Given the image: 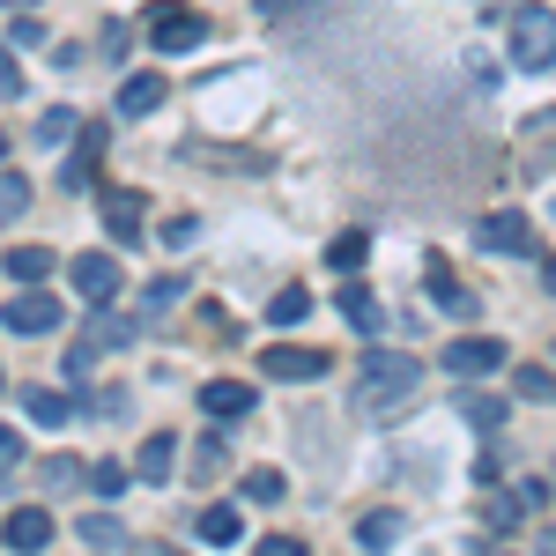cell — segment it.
Wrapping results in <instances>:
<instances>
[{
	"mask_svg": "<svg viewBox=\"0 0 556 556\" xmlns=\"http://www.w3.org/2000/svg\"><path fill=\"white\" fill-rule=\"evenodd\" d=\"M0 542H8V549H52V513H45V505H15V513L0 519Z\"/></svg>",
	"mask_w": 556,
	"mask_h": 556,
	"instance_id": "9",
	"label": "cell"
},
{
	"mask_svg": "<svg viewBox=\"0 0 556 556\" xmlns=\"http://www.w3.org/2000/svg\"><path fill=\"white\" fill-rule=\"evenodd\" d=\"M304 312H312V298H304L298 282H290V290H282V298H275V304H267V319H275V327H298Z\"/></svg>",
	"mask_w": 556,
	"mask_h": 556,
	"instance_id": "31",
	"label": "cell"
},
{
	"mask_svg": "<svg viewBox=\"0 0 556 556\" xmlns=\"http://www.w3.org/2000/svg\"><path fill=\"white\" fill-rule=\"evenodd\" d=\"M164 104V75H127L119 83V119H149Z\"/></svg>",
	"mask_w": 556,
	"mask_h": 556,
	"instance_id": "13",
	"label": "cell"
},
{
	"mask_svg": "<svg viewBox=\"0 0 556 556\" xmlns=\"http://www.w3.org/2000/svg\"><path fill=\"white\" fill-rule=\"evenodd\" d=\"M141 223H149V201H141L134 186H112V193H104V230H112L119 245H134V238H141Z\"/></svg>",
	"mask_w": 556,
	"mask_h": 556,
	"instance_id": "10",
	"label": "cell"
},
{
	"mask_svg": "<svg viewBox=\"0 0 556 556\" xmlns=\"http://www.w3.org/2000/svg\"><path fill=\"white\" fill-rule=\"evenodd\" d=\"M193 534H201V542H215V549H230V542L245 534V519H238V505H208V513L193 519Z\"/></svg>",
	"mask_w": 556,
	"mask_h": 556,
	"instance_id": "14",
	"label": "cell"
},
{
	"mask_svg": "<svg viewBox=\"0 0 556 556\" xmlns=\"http://www.w3.org/2000/svg\"><path fill=\"white\" fill-rule=\"evenodd\" d=\"M52 245H15V253H8V275H15V282H45V275H52Z\"/></svg>",
	"mask_w": 556,
	"mask_h": 556,
	"instance_id": "19",
	"label": "cell"
},
{
	"mask_svg": "<svg viewBox=\"0 0 556 556\" xmlns=\"http://www.w3.org/2000/svg\"><path fill=\"white\" fill-rule=\"evenodd\" d=\"M75 534H83V549H127V527H119L112 513H83Z\"/></svg>",
	"mask_w": 556,
	"mask_h": 556,
	"instance_id": "16",
	"label": "cell"
},
{
	"mask_svg": "<svg viewBox=\"0 0 556 556\" xmlns=\"http://www.w3.org/2000/svg\"><path fill=\"white\" fill-rule=\"evenodd\" d=\"M245 497H253V505H282V497H290V482H282L275 468H253V475H245Z\"/></svg>",
	"mask_w": 556,
	"mask_h": 556,
	"instance_id": "28",
	"label": "cell"
},
{
	"mask_svg": "<svg viewBox=\"0 0 556 556\" xmlns=\"http://www.w3.org/2000/svg\"><path fill=\"white\" fill-rule=\"evenodd\" d=\"M15 460H23V438H15V430L0 424V468H15Z\"/></svg>",
	"mask_w": 556,
	"mask_h": 556,
	"instance_id": "36",
	"label": "cell"
},
{
	"mask_svg": "<svg viewBox=\"0 0 556 556\" xmlns=\"http://www.w3.org/2000/svg\"><path fill=\"white\" fill-rule=\"evenodd\" d=\"M0 386H8V371H0Z\"/></svg>",
	"mask_w": 556,
	"mask_h": 556,
	"instance_id": "41",
	"label": "cell"
},
{
	"mask_svg": "<svg viewBox=\"0 0 556 556\" xmlns=\"http://www.w3.org/2000/svg\"><path fill=\"white\" fill-rule=\"evenodd\" d=\"M8 8H38V0H8Z\"/></svg>",
	"mask_w": 556,
	"mask_h": 556,
	"instance_id": "39",
	"label": "cell"
},
{
	"mask_svg": "<svg viewBox=\"0 0 556 556\" xmlns=\"http://www.w3.org/2000/svg\"><path fill=\"white\" fill-rule=\"evenodd\" d=\"M89 490H97V497L112 505V497L127 490V468H119V460H97V468H89Z\"/></svg>",
	"mask_w": 556,
	"mask_h": 556,
	"instance_id": "32",
	"label": "cell"
},
{
	"mask_svg": "<svg viewBox=\"0 0 556 556\" xmlns=\"http://www.w3.org/2000/svg\"><path fill=\"white\" fill-rule=\"evenodd\" d=\"M519 401H542V408H549V401H556V371H542V364H519Z\"/></svg>",
	"mask_w": 556,
	"mask_h": 556,
	"instance_id": "30",
	"label": "cell"
},
{
	"mask_svg": "<svg viewBox=\"0 0 556 556\" xmlns=\"http://www.w3.org/2000/svg\"><path fill=\"white\" fill-rule=\"evenodd\" d=\"M75 290H83L89 304H112L119 290H127V275H119V260H112V253H83V260H75Z\"/></svg>",
	"mask_w": 556,
	"mask_h": 556,
	"instance_id": "8",
	"label": "cell"
},
{
	"mask_svg": "<svg viewBox=\"0 0 556 556\" xmlns=\"http://www.w3.org/2000/svg\"><path fill=\"white\" fill-rule=\"evenodd\" d=\"M23 416H30V424H45V430H60L67 416H75V408H67V393H52V386H30V393H23Z\"/></svg>",
	"mask_w": 556,
	"mask_h": 556,
	"instance_id": "15",
	"label": "cell"
},
{
	"mask_svg": "<svg viewBox=\"0 0 556 556\" xmlns=\"http://www.w3.org/2000/svg\"><path fill=\"white\" fill-rule=\"evenodd\" d=\"M260 556H304V542H290V534H267V542H260Z\"/></svg>",
	"mask_w": 556,
	"mask_h": 556,
	"instance_id": "35",
	"label": "cell"
},
{
	"mask_svg": "<svg viewBox=\"0 0 556 556\" xmlns=\"http://www.w3.org/2000/svg\"><path fill=\"white\" fill-rule=\"evenodd\" d=\"M505 364H513V349L497 342V334H468V342L445 349V371H453L460 386H475L482 371H505Z\"/></svg>",
	"mask_w": 556,
	"mask_h": 556,
	"instance_id": "5",
	"label": "cell"
},
{
	"mask_svg": "<svg viewBox=\"0 0 556 556\" xmlns=\"http://www.w3.org/2000/svg\"><path fill=\"white\" fill-rule=\"evenodd\" d=\"M75 134H83V119H75L67 104H52L38 127H30V141H38V149H60V141H75Z\"/></svg>",
	"mask_w": 556,
	"mask_h": 556,
	"instance_id": "18",
	"label": "cell"
},
{
	"mask_svg": "<svg viewBox=\"0 0 556 556\" xmlns=\"http://www.w3.org/2000/svg\"><path fill=\"white\" fill-rule=\"evenodd\" d=\"M172 460H178L172 430H156V438H149V445H141V460H134V468H141V482H164V475H172Z\"/></svg>",
	"mask_w": 556,
	"mask_h": 556,
	"instance_id": "20",
	"label": "cell"
},
{
	"mask_svg": "<svg viewBox=\"0 0 556 556\" xmlns=\"http://www.w3.org/2000/svg\"><path fill=\"white\" fill-rule=\"evenodd\" d=\"M542 290H549V298H556V260H549V267H542Z\"/></svg>",
	"mask_w": 556,
	"mask_h": 556,
	"instance_id": "38",
	"label": "cell"
},
{
	"mask_svg": "<svg viewBox=\"0 0 556 556\" xmlns=\"http://www.w3.org/2000/svg\"><path fill=\"white\" fill-rule=\"evenodd\" d=\"M15 97H23V67H15L8 45H0V104H15Z\"/></svg>",
	"mask_w": 556,
	"mask_h": 556,
	"instance_id": "33",
	"label": "cell"
},
{
	"mask_svg": "<svg viewBox=\"0 0 556 556\" xmlns=\"http://www.w3.org/2000/svg\"><path fill=\"white\" fill-rule=\"evenodd\" d=\"M475 245H482V253H497V260L534 253V223H527L519 208H490L482 223H475Z\"/></svg>",
	"mask_w": 556,
	"mask_h": 556,
	"instance_id": "4",
	"label": "cell"
},
{
	"mask_svg": "<svg viewBox=\"0 0 556 556\" xmlns=\"http://www.w3.org/2000/svg\"><path fill=\"white\" fill-rule=\"evenodd\" d=\"M260 371H267V379H290V386H312V379H327V371H334V364H327V356H319V349H267V356H260Z\"/></svg>",
	"mask_w": 556,
	"mask_h": 556,
	"instance_id": "7",
	"label": "cell"
},
{
	"mask_svg": "<svg viewBox=\"0 0 556 556\" xmlns=\"http://www.w3.org/2000/svg\"><path fill=\"white\" fill-rule=\"evenodd\" d=\"M178 298H186V275H156V282L141 290V319H164Z\"/></svg>",
	"mask_w": 556,
	"mask_h": 556,
	"instance_id": "21",
	"label": "cell"
},
{
	"mask_svg": "<svg viewBox=\"0 0 556 556\" xmlns=\"http://www.w3.org/2000/svg\"><path fill=\"white\" fill-rule=\"evenodd\" d=\"M23 208H30V178H23V172H8V164H0V230H8V223H15Z\"/></svg>",
	"mask_w": 556,
	"mask_h": 556,
	"instance_id": "23",
	"label": "cell"
},
{
	"mask_svg": "<svg viewBox=\"0 0 556 556\" xmlns=\"http://www.w3.org/2000/svg\"><path fill=\"white\" fill-rule=\"evenodd\" d=\"M505 52H513L519 75H542V67H556V8H549V0H519L513 30H505Z\"/></svg>",
	"mask_w": 556,
	"mask_h": 556,
	"instance_id": "2",
	"label": "cell"
},
{
	"mask_svg": "<svg viewBox=\"0 0 556 556\" xmlns=\"http://www.w3.org/2000/svg\"><path fill=\"white\" fill-rule=\"evenodd\" d=\"M290 8H298V0H260V15H267V23H282Z\"/></svg>",
	"mask_w": 556,
	"mask_h": 556,
	"instance_id": "37",
	"label": "cell"
},
{
	"mask_svg": "<svg viewBox=\"0 0 556 556\" xmlns=\"http://www.w3.org/2000/svg\"><path fill=\"white\" fill-rule=\"evenodd\" d=\"M104 141H112L104 127H83V141H75V156H67V172H60V186H67V193H83L89 178H97V164H104Z\"/></svg>",
	"mask_w": 556,
	"mask_h": 556,
	"instance_id": "11",
	"label": "cell"
},
{
	"mask_svg": "<svg viewBox=\"0 0 556 556\" xmlns=\"http://www.w3.org/2000/svg\"><path fill=\"white\" fill-rule=\"evenodd\" d=\"M201 408H208L215 424H230V416L253 408V386H245V379H208V386H201Z\"/></svg>",
	"mask_w": 556,
	"mask_h": 556,
	"instance_id": "12",
	"label": "cell"
},
{
	"mask_svg": "<svg viewBox=\"0 0 556 556\" xmlns=\"http://www.w3.org/2000/svg\"><path fill=\"white\" fill-rule=\"evenodd\" d=\"M0 164H8V141H0Z\"/></svg>",
	"mask_w": 556,
	"mask_h": 556,
	"instance_id": "40",
	"label": "cell"
},
{
	"mask_svg": "<svg viewBox=\"0 0 556 556\" xmlns=\"http://www.w3.org/2000/svg\"><path fill=\"white\" fill-rule=\"evenodd\" d=\"M364 253H371V245H364V230H349V238H334V245H327V267H334V275H356V267H364Z\"/></svg>",
	"mask_w": 556,
	"mask_h": 556,
	"instance_id": "26",
	"label": "cell"
},
{
	"mask_svg": "<svg viewBox=\"0 0 556 556\" xmlns=\"http://www.w3.org/2000/svg\"><path fill=\"white\" fill-rule=\"evenodd\" d=\"M0 327H8V334H52V327H60V298L38 290V282H23V298H8Z\"/></svg>",
	"mask_w": 556,
	"mask_h": 556,
	"instance_id": "6",
	"label": "cell"
},
{
	"mask_svg": "<svg viewBox=\"0 0 556 556\" xmlns=\"http://www.w3.org/2000/svg\"><path fill=\"white\" fill-rule=\"evenodd\" d=\"M149 45L156 52H193V45H208V15L186 8V0H156L149 8Z\"/></svg>",
	"mask_w": 556,
	"mask_h": 556,
	"instance_id": "3",
	"label": "cell"
},
{
	"mask_svg": "<svg viewBox=\"0 0 556 556\" xmlns=\"http://www.w3.org/2000/svg\"><path fill=\"white\" fill-rule=\"evenodd\" d=\"M8 38H15V45H45V23H38V15H15V30H8Z\"/></svg>",
	"mask_w": 556,
	"mask_h": 556,
	"instance_id": "34",
	"label": "cell"
},
{
	"mask_svg": "<svg viewBox=\"0 0 556 556\" xmlns=\"http://www.w3.org/2000/svg\"><path fill=\"white\" fill-rule=\"evenodd\" d=\"M356 542H364V549H386V542H401V513H371L364 527H356Z\"/></svg>",
	"mask_w": 556,
	"mask_h": 556,
	"instance_id": "29",
	"label": "cell"
},
{
	"mask_svg": "<svg viewBox=\"0 0 556 556\" xmlns=\"http://www.w3.org/2000/svg\"><path fill=\"white\" fill-rule=\"evenodd\" d=\"M416 386H424V364H416V356L371 349V356L356 364V379H349V408H356L364 424H386V416H401V408L416 401Z\"/></svg>",
	"mask_w": 556,
	"mask_h": 556,
	"instance_id": "1",
	"label": "cell"
},
{
	"mask_svg": "<svg viewBox=\"0 0 556 556\" xmlns=\"http://www.w3.org/2000/svg\"><path fill=\"white\" fill-rule=\"evenodd\" d=\"M83 342L97 349V356H104V349H127V342H134V319H104V304H97V319H89Z\"/></svg>",
	"mask_w": 556,
	"mask_h": 556,
	"instance_id": "22",
	"label": "cell"
},
{
	"mask_svg": "<svg viewBox=\"0 0 556 556\" xmlns=\"http://www.w3.org/2000/svg\"><path fill=\"white\" fill-rule=\"evenodd\" d=\"M75 482H89V468L75 453H52V460H45V490H75Z\"/></svg>",
	"mask_w": 556,
	"mask_h": 556,
	"instance_id": "27",
	"label": "cell"
},
{
	"mask_svg": "<svg viewBox=\"0 0 556 556\" xmlns=\"http://www.w3.org/2000/svg\"><path fill=\"white\" fill-rule=\"evenodd\" d=\"M430 298L445 304V312H460V319H468V312H475V298H468V290H460V282H453V275H445V260H430Z\"/></svg>",
	"mask_w": 556,
	"mask_h": 556,
	"instance_id": "24",
	"label": "cell"
},
{
	"mask_svg": "<svg viewBox=\"0 0 556 556\" xmlns=\"http://www.w3.org/2000/svg\"><path fill=\"white\" fill-rule=\"evenodd\" d=\"M342 319H349V327H356V334H379V327H386L379 298H371V290H356V282H349V290H342Z\"/></svg>",
	"mask_w": 556,
	"mask_h": 556,
	"instance_id": "17",
	"label": "cell"
},
{
	"mask_svg": "<svg viewBox=\"0 0 556 556\" xmlns=\"http://www.w3.org/2000/svg\"><path fill=\"white\" fill-rule=\"evenodd\" d=\"M460 416H468L475 430H497V424H505V401H497V393H475V386H468V393H460Z\"/></svg>",
	"mask_w": 556,
	"mask_h": 556,
	"instance_id": "25",
	"label": "cell"
}]
</instances>
